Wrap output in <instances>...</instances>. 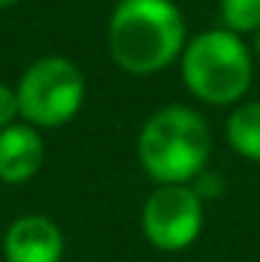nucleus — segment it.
<instances>
[{"mask_svg":"<svg viewBox=\"0 0 260 262\" xmlns=\"http://www.w3.org/2000/svg\"><path fill=\"white\" fill-rule=\"evenodd\" d=\"M188 23L173 0H121L109 17V56L129 76H157L188 45Z\"/></svg>","mask_w":260,"mask_h":262,"instance_id":"nucleus-1","label":"nucleus"},{"mask_svg":"<svg viewBox=\"0 0 260 262\" xmlns=\"http://www.w3.org/2000/svg\"><path fill=\"white\" fill-rule=\"evenodd\" d=\"M213 131L185 103L159 106L137 134V162L154 184H190L210 167Z\"/></svg>","mask_w":260,"mask_h":262,"instance_id":"nucleus-2","label":"nucleus"},{"mask_svg":"<svg viewBox=\"0 0 260 262\" xmlns=\"http://www.w3.org/2000/svg\"><path fill=\"white\" fill-rule=\"evenodd\" d=\"M257 59L246 36L224 26L199 31L179 56V76L190 95L204 106H232L246 98L255 81Z\"/></svg>","mask_w":260,"mask_h":262,"instance_id":"nucleus-3","label":"nucleus"},{"mask_svg":"<svg viewBox=\"0 0 260 262\" xmlns=\"http://www.w3.org/2000/svg\"><path fill=\"white\" fill-rule=\"evenodd\" d=\"M14 90L23 120L34 128H59L82 112L87 81L76 61L65 56H42L28 64Z\"/></svg>","mask_w":260,"mask_h":262,"instance_id":"nucleus-4","label":"nucleus"},{"mask_svg":"<svg viewBox=\"0 0 260 262\" xmlns=\"http://www.w3.org/2000/svg\"><path fill=\"white\" fill-rule=\"evenodd\" d=\"M148 246L163 254L188 251L204 229V201L193 184H157L140 212Z\"/></svg>","mask_w":260,"mask_h":262,"instance_id":"nucleus-5","label":"nucleus"},{"mask_svg":"<svg viewBox=\"0 0 260 262\" xmlns=\"http://www.w3.org/2000/svg\"><path fill=\"white\" fill-rule=\"evenodd\" d=\"M65 254L62 229L45 215H23L6 229V262H59Z\"/></svg>","mask_w":260,"mask_h":262,"instance_id":"nucleus-6","label":"nucleus"},{"mask_svg":"<svg viewBox=\"0 0 260 262\" xmlns=\"http://www.w3.org/2000/svg\"><path fill=\"white\" fill-rule=\"evenodd\" d=\"M45 165V140L31 123L0 128V182L26 184Z\"/></svg>","mask_w":260,"mask_h":262,"instance_id":"nucleus-7","label":"nucleus"},{"mask_svg":"<svg viewBox=\"0 0 260 262\" xmlns=\"http://www.w3.org/2000/svg\"><path fill=\"white\" fill-rule=\"evenodd\" d=\"M227 145L246 162L260 165V101H241L224 120Z\"/></svg>","mask_w":260,"mask_h":262,"instance_id":"nucleus-8","label":"nucleus"},{"mask_svg":"<svg viewBox=\"0 0 260 262\" xmlns=\"http://www.w3.org/2000/svg\"><path fill=\"white\" fill-rule=\"evenodd\" d=\"M218 17L227 31L252 36L260 28V0H218Z\"/></svg>","mask_w":260,"mask_h":262,"instance_id":"nucleus-9","label":"nucleus"},{"mask_svg":"<svg viewBox=\"0 0 260 262\" xmlns=\"http://www.w3.org/2000/svg\"><path fill=\"white\" fill-rule=\"evenodd\" d=\"M193 190L202 195V201H210V198H221L224 195V190H227V184H224V179H221V173H215V170H204L202 176H196L193 182Z\"/></svg>","mask_w":260,"mask_h":262,"instance_id":"nucleus-10","label":"nucleus"},{"mask_svg":"<svg viewBox=\"0 0 260 262\" xmlns=\"http://www.w3.org/2000/svg\"><path fill=\"white\" fill-rule=\"evenodd\" d=\"M17 115H20V106H17V90H11V86H6L3 81H0V128L11 126Z\"/></svg>","mask_w":260,"mask_h":262,"instance_id":"nucleus-11","label":"nucleus"},{"mask_svg":"<svg viewBox=\"0 0 260 262\" xmlns=\"http://www.w3.org/2000/svg\"><path fill=\"white\" fill-rule=\"evenodd\" d=\"M246 42H249V48H252V53H255V59H260V28H257Z\"/></svg>","mask_w":260,"mask_h":262,"instance_id":"nucleus-12","label":"nucleus"},{"mask_svg":"<svg viewBox=\"0 0 260 262\" xmlns=\"http://www.w3.org/2000/svg\"><path fill=\"white\" fill-rule=\"evenodd\" d=\"M17 0H0V9H6V6H14Z\"/></svg>","mask_w":260,"mask_h":262,"instance_id":"nucleus-13","label":"nucleus"}]
</instances>
